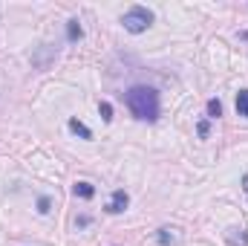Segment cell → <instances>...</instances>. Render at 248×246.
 <instances>
[{
	"mask_svg": "<svg viewBox=\"0 0 248 246\" xmlns=\"http://www.w3.org/2000/svg\"><path fill=\"white\" fill-rule=\"evenodd\" d=\"M124 102H127V110L139 119V122H156L159 119V90L156 87H147V84H136L124 93Z\"/></svg>",
	"mask_w": 248,
	"mask_h": 246,
	"instance_id": "1",
	"label": "cell"
},
{
	"mask_svg": "<svg viewBox=\"0 0 248 246\" xmlns=\"http://www.w3.org/2000/svg\"><path fill=\"white\" fill-rule=\"evenodd\" d=\"M150 23H153V12L144 9V6H130V9L122 15V26L130 32V35H141V32H147Z\"/></svg>",
	"mask_w": 248,
	"mask_h": 246,
	"instance_id": "2",
	"label": "cell"
},
{
	"mask_svg": "<svg viewBox=\"0 0 248 246\" xmlns=\"http://www.w3.org/2000/svg\"><path fill=\"white\" fill-rule=\"evenodd\" d=\"M55 55H58V47L41 44V47L32 53V67H35V70H49V64L55 61Z\"/></svg>",
	"mask_w": 248,
	"mask_h": 246,
	"instance_id": "3",
	"label": "cell"
},
{
	"mask_svg": "<svg viewBox=\"0 0 248 246\" xmlns=\"http://www.w3.org/2000/svg\"><path fill=\"white\" fill-rule=\"evenodd\" d=\"M130 206V197H127V191H113V197H110V203H107V211L110 214H122L124 209Z\"/></svg>",
	"mask_w": 248,
	"mask_h": 246,
	"instance_id": "4",
	"label": "cell"
},
{
	"mask_svg": "<svg viewBox=\"0 0 248 246\" xmlns=\"http://www.w3.org/2000/svg\"><path fill=\"white\" fill-rule=\"evenodd\" d=\"M72 194H75V197H81V200H90V197L95 194V185L87 183V180H78V183L72 185Z\"/></svg>",
	"mask_w": 248,
	"mask_h": 246,
	"instance_id": "5",
	"label": "cell"
},
{
	"mask_svg": "<svg viewBox=\"0 0 248 246\" xmlns=\"http://www.w3.org/2000/svg\"><path fill=\"white\" fill-rule=\"evenodd\" d=\"M156 241H159V246H173V244H176V229L162 226V229L156 232Z\"/></svg>",
	"mask_w": 248,
	"mask_h": 246,
	"instance_id": "6",
	"label": "cell"
},
{
	"mask_svg": "<svg viewBox=\"0 0 248 246\" xmlns=\"http://www.w3.org/2000/svg\"><path fill=\"white\" fill-rule=\"evenodd\" d=\"M66 38H69L72 44L84 38V29H81V20H78V18H72V20H66Z\"/></svg>",
	"mask_w": 248,
	"mask_h": 246,
	"instance_id": "7",
	"label": "cell"
},
{
	"mask_svg": "<svg viewBox=\"0 0 248 246\" xmlns=\"http://www.w3.org/2000/svg\"><path fill=\"white\" fill-rule=\"evenodd\" d=\"M66 124H69V130H72L75 136H81V139H93V130L81 122V119H69Z\"/></svg>",
	"mask_w": 248,
	"mask_h": 246,
	"instance_id": "8",
	"label": "cell"
},
{
	"mask_svg": "<svg viewBox=\"0 0 248 246\" xmlns=\"http://www.w3.org/2000/svg\"><path fill=\"white\" fill-rule=\"evenodd\" d=\"M237 116L248 119V90H240L237 93Z\"/></svg>",
	"mask_w": 248,
	"mask_h": 246,
	"instance_id": "9",
	"label": "cell"
},
{
	"mask_svg": "<svg viewBox=\"0 0 248 246\" xmlns=\"http://www.w3.org/2000/svg\"><path fill=\"white\" fill-rule=\"evenodd\" d=\"M208 116L211 119H219L222 116V102L219 99H208Z\"/></svg>",
	"mask_w": 248,
	"mask_h": 246,
	"instance_id": "10",
	"label": "cell"
},
{
	"mask_svg": "<svg viewBox=\"0 0 248 246\" xmlns=\"http://www.w3.org/2000/svg\"><path fill=\"white\" fill-rule=\"evenodd\" d=\"M98 113H101L104 122H113V105H110V102H101V105H98Z\"/></svg>",
	"mask_w": 248,
	"mask_h": 246,
	"instance_id": "11",
	"label": "cell"
},
{
	"mask_svg": "<svg viewBox=\"0 0 248 246\" xmlns=\"http://www.w3.org/2000/svg\"><path fill=\"white\" fill-rule=\"evenodd\" d=\"M196 133H199V139H208V133H211V122H208V119L196 122Z\"/></svg>",
	"mask_w": 248,
	"mask_h": 246,
	"instance_id": "12",
	"label": "cell"
},
{
	"mask_svg": "<svg viewBox=\"0 0 248 246\" xmlns=\"http://www.w3.org/2000/svg\"><path fill=\"white\" fill-rule=\"evenodd\" d=\"M49 206H52V200H49L46 194H41V197H38V211H41V214H49Z\"/></svg>",
	"mask_w": 248,
	"mask_h": 246,
	"instance_id": "13",
	"label": "cell"
},
{
	"mask_svg": "<svg viewBox=\"0 0 248 246\" xmlns=\"http://www.w3.org/2000/svg\"><path fill=\"white\" fill-rule=\"evenodd\" d=\"M231 246H248V235H228Z\"/></svg>",
	"mask_w": 248,
	"mask_h": 246,
	"instance_id": "14",
	"label": "cell"
},
{
	"mask_svg": "<svg viewBox=\"0 0 248 246\" xmlns=\"http://www.w3.org/2000/svg\"><path fill=\"white\" fill-rule=\"evenodd\" d=\"M84 226H90V214H81L78 217V229H84Z\"/></svg>",
	"mask_w": 248,
	"mask_h": 246,
	"instance_id": "15",
	"label": "cell"
},
{
	"mask_svg": "<svg viewBox=\"0 0 248 246\" xmlns=\"http://www.w3.org/2000/svg\"><path fill=\"white\" fill-rule=\"evenodd\" d=\"M243 188H246V194H248V174L243 177Z\"/></svg>",
	"mask_w": 248,
	"mask_h": 246,
	"instance_id": "16",
	"label": "cell"
},
{
	"mask_svg": "<svg viewBox=\"0 0 248 246\" xmlns=\"http://www.w3.org/2000/svg\"><path fill=\"white\" fill-rule=\"evenodd\" d=\"M240 38H243V41H248V29H246V32H240Z\"/></svg>",
	"mask_w": 248,
	"mask_h": 246,
	"instance_id": "17",
	"label": "cell"
}]
</instances>
